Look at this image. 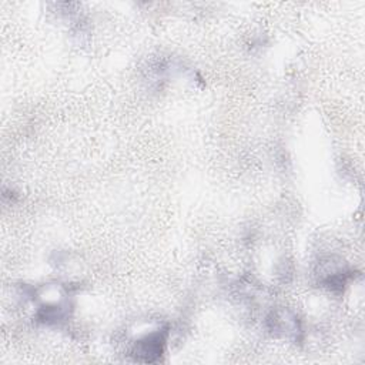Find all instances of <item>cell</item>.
Wrapping results in <instances>:
<instances>
[{"label": "cell", "mask_w": 365, "mask_h": 365, "mask_svg": "<svg viewBox=\"0 0 365 365\" xmlns=\"http://www.w3.org/2000/svg\"><path fill=\"white\" fill-rule=\"evenodd\" d=\"M164 344H165V332H161V331L153 332L135 344L133 355L135 356L137 361H143V362L157 361L163 354Z\"/></svg>", "instance_id": "6da1fadb"}, {"label": "cell", "mask_w": 365, "mask_h": 365, "mask_svg": "<svg viewBox=\"0 0 365 365\" xmlns=\"http://www.w3.org/2000/svg\"><path fill=\"white\" fill-rule=\"evenodd\" d=\"M268 322L271 324V331L274 332H281V334H295L299 331L298 319L287 312V311H277L272 312L271 317L268 318Z\"/></svg>", "instance_id": "7a4b0ae2"}]
</instances>
